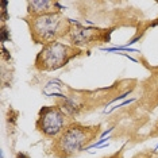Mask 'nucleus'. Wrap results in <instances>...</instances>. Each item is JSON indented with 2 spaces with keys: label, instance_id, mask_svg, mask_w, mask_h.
<instances>
[{
  "label": "nucleus",
  "instance_id": "nucleus-3",
  "mask_svg": "<svg viewBox=\"0 0 158 158\" xmlns=\"http://www.w3.org/2000/svg\"><path fill=\"white\" fill-rule=\"evenodd\" d=\"M80 54V49L62 42H52L42 46L35 57V68L41 72H54L61 69L68 62Z\"/></svg>",
  "mask_w": 158,
  "mask_h": 158
},
{
  "label": "nucleus",
  "instance_id": "nucleus-2",
  "mask_svg": "<svg viewBox=\"0 0 158 158\" xmlns=\"http://www.w3.org/2000/svg\"><path fill=\"white\" fill-rule=\"evenodd\" d=\"M98 127H88L80 123H70L53 141V154L58 158H70L78 153L98 135Z\"/></svg>",
  "mask_w": 158,
  "mask_h": 158
},
{
  "label": "nucleus",
  "instance_id": "nucleus-5",
  "mask_svg": "<svg viewBox=\"0 0 158 158\" xmlns=\"http://www.w3.org/2000/svg\"><path fill=\"white\" fill-rule=\"evenodd\" d=\"M69 41L74 48H85V46H91L96 41H100L103 38V31L96 30V28H85L82 26L73 27L69 33Z\"/></svg>",
  "mask_w": 158,
  "mask_h": 158
},
{
  "label": "nucleus",
  "instance_id": "nucleus-6",
  "mask_svg": "<svg viewBox=\"0 0 158 158\" xmlns=\"http://www.w3.org/2000/svg\"><path fill=\"white\" fill-rule=\"evenodd\" d=\"M61 7L53 0H31L27 3L28 16H38L50 12H60Z\"/></svg>",
  "mask_w": 158,
  "mask_h": 158
},
{
  "label": "nucleus",
  "instance_id": "nucleus-1",
  "mask_svg": "<svg viewBox=\"0 0 158 158\" xmlns=\"http://www.w3.org/2000/svg\"><path fill=\"white\" fill-rule=\"evenodd\" d=\"M31 39L35 44L48 45L58 42V39L69 35L72 30L70 20L61 12H50L27 18Z\"/></svg>",
  "mask_w": 158,
  "mask_h": 158
},
{
  "label": "nucleus",
  "instance_id": "nucleus-4",
  "mask_svg": "<svg viewBox=\"0 0 158 158\" xmlns=\"http://www.w3.org/2000/svg\"><path fill=\"white\" fill-rule=\"evenodd\" d=\"M35 127L46 138L56 139L66 127V114L60 107H42Z\"/></svg>",
  "mask_w": 158,
  "mask_h": 158
},
{
  "label": "nucleus",
  "instance_id": "nucleus-8",
  "mask_svg": "<svg viewBox=\"0 0 158 158\" xmlns=\"http://www.w3.org/2000/svg\"><path fill=\"white\" fill-rule=\"evenodd\" d=\"M7 18H8V15H7V2L6 0H3L2 2V20L3 22H6Z\"/></svg>",
  "mask_w": 158,
  "mask_h": 158
},
{
  "label": "nucleus",
  "instance_id": "nucleus-7",
  "mask_svg": "<svg viewBox=\"0 0 158 158\" xmlns=\"http://www.w3.org/2000/svg\"><path fill=\"white\" fill-rule=\"evenodd\" d=\"M10 39V31L8 28L6 27V24H2V27H0V42L2 44H4Z\"/></svg>",
  "mask_w": 158,
  "mask_h": 158
},
{
  "label": "nucleus",
  "instance_id": "nucleus-9",
  "mask_svg": "<svg viewBox=\"0 0 158 158\" xmlns=\"http://www.w3.org/2000/svg\"><path fill=\"white\" fill-rule=\"evenodd\" d=\"M16 158H30V156L26 153H18L16 154Z\"/></svg>",
  "mask_w": 158,
  "mask_h": 158
}]
</instances>
